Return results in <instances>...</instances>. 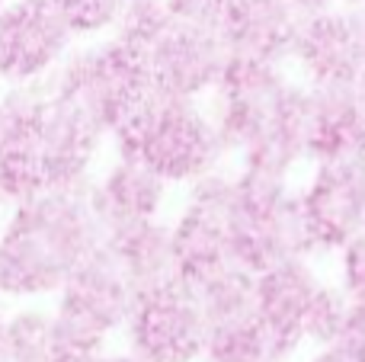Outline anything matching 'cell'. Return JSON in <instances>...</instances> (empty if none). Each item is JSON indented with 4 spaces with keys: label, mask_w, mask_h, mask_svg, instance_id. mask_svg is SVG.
Here are the masks:
<instances>
[{
    "label": "cell",
    "mask_w": 365,
    "mask_h": 362,
    "mask_svg": "<svg viewBox=\"0 0 365 362\" xmlns=\"http://www.w3.org/2000/svg\"><path fill=\"white\" fill-rule=\"evenodd\" d=\"M314 122H311L308 160H343L365 167V93L362 83L311 87Z\"/></svg>",
    "instance_id": "cell-14"
},
{
    "label": "cell",
    "mask_w": 365,
    "mask_h": 362,
    "mask_svg": "<svg viewBox=\"0 0 365 362\" xmlns=\"http://www.w3.org/2000/svg\"><path fill=\"white\" fill-rule=\"evenodd\" d=\"M100 241L103 231L90 209L87 186L23 199L0 237V292H58Z\"/></svg>",
    "instance_id": "cell-1"
},
{
    "label": "cell",
    "mask_w": 365,
    "mask_h": 362,
    "mask_svg": "<svg viewBox=\"0 0 365 362\" xmlns=\"http://www.w3.org/2000/svg\"><path fill=\"white\" fill-rule=\"evenodd\" d=\"M167 10H170V16L177 23H192V26L215 29L221 10H225V0H167Z\"/></svg>",
    "instance_id": "cell-24"
},
{
    "label": "cell",
    "mask_w": 365,
    "mask_h": 362,
    "mask_svg": "<svg viewBox=\"0 0 365 362\" xmlns=\"http://www.w3.org/2000/svg\"><path fill=\"white\" fill-rule=\"evenodd\" d=\"M202 362H282L269 343V333L259 324L257 311L221 318L205 324Z\"/></svg>",
    "instance_id": "cell-17"
},
{
    "label": "cell",
    "mask_w": 365,
    "mask_h": 362,
    "mask_svg": "<svg viewBox=\"0 0 365 362\" xmlns=\"http://www.w3.org/2000/svg\"><path fill=\"white\" fill-rule=\"evenodd\" d=\"M302 13H314V10H327V6H336L340 0H292Z\"/></svg>",
    "instance_id": "cell-27"
},
{
    "label": "cell",
    "mask_w": 365,
    "mask_h": 362,
    "mask_svg": "<svg viewBox=\"0 0 365 362\" xmlns=\"http://www.w3.org/2000/svg\"><path fill=\"white\" fill-rule=\"evenodd\" d=\"M292 83L295 81L279 61L227 58L221 81L208 93L212 100L208 113L227 154L237 157V167H257L292 177L276 160V125Z\"/></svg>",
    "instance_id": "cell-3"
},
{
    "label": "cell",
    "mask_w": 365,
    "mask_h": 362,
    "mask_svg": "<svg viewBox=\"0 0 365 362\" xmlns=\"http://www.w3.org/2000/svg\"><path fill=\"white\" fill-rule=\"evenodd\" d=\"M90 362H145V359H138L128 350V353H100V356H93Z\"/></svg>",
    "instance_id": "cell-28"
},
{
    "label": "cell",
    "mask_w": 365,
    "mask_h": 362,
    "mask_svg": "<svg viewBox=\"0 0 365 362\" xmlns=\"http://www.w3.org/2000/svg\"><path fill=\"white\" fill-rule=\"evenodd\" d=\"M0 4H4V0H0Z\"/></svg>",
    "instance_id": "cell-31"
},
{
    "label": "cell",
    "mask_w": 365,
    "mask_h": 362,
    "mask_svg": "<svg viewBox=\"0 0 365 362\" xmlns=\"http://www.w3.org/2000/svg\"><path fill=\"white\" fill-rule=\"evenodd\" d=\"M100 244L119 263V269L132 282L135 292H148V289H158L164 282L177 279L170 224H164L160 218L109 228L103 231Z\"/></svg>",
    "instance_id": "cell-16"
},
{
    "label": "cell",
    "mask_w": 365,
    "mask_h": 362,
    "mask_svg": "<svg viewBox=\"0 0 365 362\" xmlns=\"http://www.w3.org/2000/svg\"><path fill=\"white\" fill-rule=\"evenodd\" d=\"M359 83H362V93H365V74H362V81H359Z\"/></svg>",
    "instance_id": "cell-30"
},
{
    "label": "cell",
    "mask_w": 365,
    "mask_h": 362,
    "mask_svg": "<svg viewBox=\"0 0 365 362\" xmlns=\"http://www.w3.org/2000/svg\"><path fill=\"white\" fill-rule=\"evenodd\" d=\"M0 362H10L6 359V321L0 318Z\"/></svg>",
    "instance_id": "cell-29"
},
{
    "label": "cell",
    "mask_w": 365,
    "mask_h": 362,
    "mask_svg": "<svg viewBox=\"0 0 365 362\" xmlns=\"http://www.w3.org/2000/svg\"><path fill=\"white\" fill-rule=\"evenodd\" d=\"M128 350L145 362H202L205 314L180 279L135 295L125 327Z\"/></svg>",
    "instance_id": "cell-6"
},
{
    "label": "cell",
    "mask_w": 365,
    "mask_h": 362,
    "mask_svg": "<svg viewBox=\"0 0 365 362\" xmlns=\"http://www.w3.org/2000/svg\"><path fill=\"white\" fill-rule=\"evenodd\" d=\"M119 157H135L170 186H189L218 170L227 157L215 119L202 100L154 90L128 119L109 132Z\"/></svg>",
    "instance_id": "cell-2"
},
{
    "label": "cell",
    "mask_w": 365,
    "mask_h": 362,
    "mask_svg": "<svg viewBox=\"0 0 365 362\" xmlns=\"http://www.w3.org/2000/svg\"><path fill=\"white\" fill-rule=\"evenodd\" d=\"M167 190H170V183L160 180L151 167H145L135 157L115 154V164L103 173L100 183L90 186L87 199L96 222H100V231H109L119 224L160 218Z\"/></svg>",
    "instance_id": "cell-15"
},
{
    "label": "cell",
    "mask_w": 365,
    "mask_h": 362,
    "mask_svg": "<svg viewBox=\"0 0 365 362\" xmlns=\"http://www.w3.org/2000/svg\"><path fill=\"white\" fill-rule=\"evenodd\" d=\"M298 19L302 10L292 0H225L215 29L227 55L285 64Z\"/></svg>",
    "instance_id": "cell-13"
},
{
    "label": "cell",
    "mask_w": 365,
    "mask_h": 362,
    "mask_svg": "<svg viewBox=\"0 0 365 362\" xmlns=\"http://www.w3.org/2000/svg\"><path fill=\"white\" fill-rule=\"evenodd\" d=\"M336 346H343L353 362H365V299H349Z\"/></svg>",
    "instance_id": "cell-23"
},
{
    "label": "cell",
    "mask_w": 365,
    "mask_h": 362,
    "mask_svg": "<svg viewBox=\"0 0 365 362\" xmlns=\"http://www.w3.org/2000/svg\"><path fill=\"white\" fill-rule=\"evenodd\" d=\"M285 64H292L298 81L308 87L359 83L365 74V45L346 6L302 13Z\"/></svg>",
    "instance_id": "cell-9"
},
{
    "label": "cell",
    "mask_w": 365,
    "mask_h": 362,
    "mask_svg": "<svg viewBox=\"0 0 365 362\" xmlns=\"http://www.w3.org/2000/svg\"><path fill=\"white\" fill-rule=\"evenodd\" d=\"M304 362H353V359H349V353L343 350V346L327 343V346H314V353Z\"/></svg>",
    "instance_id": "cell-25"
},
{
    "label": "cell",
    "mask_w": 365,
    "mask_h": 362,
    "mask_svg": "<svg viewBox=\"0 0 365 362\" xmlns=\"http://www.w3.org/2000/svg\"><path fill=\"white\" fill-rule=\"evenodd\" d=\"M227 244L234 263L250 273H259L289 257H311L292 177L257 167H234Z\"/></svg>",
    "instance_id": "cell-4"
},
{
    "label": "cell",
    "mask_w": 365,
    "mask_h": 362,
    "mask_svg": "<svg viewBox=\"0 0 365 362\" xmlns=\"http://www.w3.org/2000/svg\"><path fill=\"white\" fill-rule=\"evenodd\" d=\"M321 286L324 279L311 257H289L253 273V311L282 362L304 346V324Z\"/></svg>",
    "instance_id": "cell-12"
},
{
    "label": "cell",
    "mask_w": 365,
    "mask_h": 362,
    "mask_svg": "<svg viewBox=\"0 0 365 362\" xmlns=\"http://www.w3.org/2000/svg\"><path fill=\"white\" fill-rule=\"evenodd\" d=\"M311 257L336 254L356 231L365 228V167L321 160L302 190H295Z\"/></svg>",
    "instance_id": "cell-8"
},
{
    "label": "cell",
    "mask_w": 365,
    "mask_h": 362,
    "mask_svg": "<svg viewBox=\"0 0 365 362\" xmlns=\"http://www.w3.org/2000/svg\"><path fill=\"white\" fill-rule=\"evenodd\" d=\"M6 359L10 362H51V314L23 311L6 321Z\"/></svg>",
    "instance_id": "cell-19"
},
{
    "label": "cell",
    "mask_w": 365,
    "mask_h": 362,
    "mask_svg": "<svg viewBox=\"0 0 365 362\" xmlns=\"http://www.w3.org/2000/svg\"><path fill=\"white\" fill-rule=\"evenodd\" d=\"M336 286L349 299H365V228L336 250Z\"/></svg>",
    "instance_id": "cell-22"
},
{
    "label": "cell",
    "mask_w": 365,
    "mask_h": 362,
    "mask_svg": "<svg viewBox=\"0 0 365 362\" xmlns=\"http://www.w3.org/2000/svg\"><path fill=\"white\" fill-rule=\"evenodd\" d=\"M74 32L55 0H16L0 6V77L29 83L64 61Z\"/></svg>",
    "instance_id": "cell-10"
},
{
    "label": "cell",
    "mask_w": 365,
    "mask_h": 362,
    "mask_svg": "<svg viewBox=\"0 0 365 362\" xmlns=\"http://www.w3.org/2000/svg\"><path fill=\"white\" fill-rule=\"evenodd\" d=\"M227 58L231 55L218 29L177 19L145 51L151 87L164 96H182V100H205L221 81Z\"/></svg>",
    "instance_id": "cell-11"
},
{
    "label": "cell",
    "mask_w": 365,
    "mask_h": 362,
    "mask_svg": "<svg viewBox=\"0 0 365 362\" xmlns=\"http://www.w3.org/2000/svg\"><path fill=\"white\" fill-rule=\"evenodd\" d=\"M51 83L58 93L87 109V115L106 135L154 93L145 55L115 36L68 55Z\"/></svg>",
    "instance_id": "cell-5"
},
{
    "label": "cell",
    "mask_w": 365,
    "mask_h": 362,
    "mask_svg": "<svg viewBox=\"0 0 365 362\" xmlns=\"http://www.w3.org/2000/svg\"><path fill=\"white\" fill-rule=\"evenodd\" d=\"M125 0H55L68 29L77 36H100L113 29Z\"/></svg>",
    "instance_id": "cell-21"
},
{
    "label": "cell",
    "mask_w": 365,
    "mask_h": 362,
    "mask_svg": "<svg viewBox=\"0 0 365 362\" xmlns=\"http://www.w3.org/2000/svg\"><path fill=\"white\" fill-rule=\"evenodd\" d=\"M346 308H349V295L343 292L336 282H324L317 292L314 305L308 311V324H304V343L311 346H327L336 343L346 321Z\"/></svg>",
    "instance_id": "cell-20"
},
{
    "label": "cell",
    "mask_w": 365,
    "mask_h": 362,
    "mask_svg": "<svg viewBox=\"0 0 365 362\" xmlns=\"http://www.w3.org/2000/svg\"><path fill=\"white\" fill-rule=\"evenodd\" d=\"M340 4L346 6V13L353 16L356 29H359V38H362V45H365V0H340Z\"/></svg>",
    "instance_id": "cell-26"
},
{
    "label": "cell",
    "mask_w": 365,
    "mask_h": 362,
    "mask_svg": "<svg viewBox=\"0 0 365 362\" xmlns=\"http://www.w3.org/2000/svg\"><path fill=\"white\" fill-rule=\"evenodd\" d=\"M100 125L71 96L58 93L55 83L38 87L36 100V164L45 190H77L87 180L100 141Z\"/></svg>",
    "instance_id": "cell-7"
},
{
    "label": "cell",
    "mask_w": 365,
    "mask_h": 362,
    "mask_svg": "<svg viewBox=\"0 0 365 362\" xmlns=\"http://www.w3.org/2000/svg\"><path fill=\"white\" fill-rule=\"evenodd\" d=\"M170 23L173 16L167 10V0H125L113 32L115 38H122L125 45H132L145 55Z\"/></svg>",
    "instance_id": "cell-18"
}]
</instances>
